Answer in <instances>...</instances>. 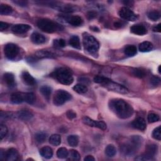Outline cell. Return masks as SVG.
Instances as JSON below:
<instances>
[{
  "label": "cell",
  "mask_w": 161,
  "mask_h": 161,
  "mask_svg": "<svg viewBox=\"0 0 161 161\" xmlns=\"http://www.w3.org/2000/svg\"><path fill=\"white\" fill-rule=\"evenodd\" d=\"M109 108L118 118L127 119L133 114L132 106L122 99H113L109 102Z\"/></svg>",
  "instance_id": "cell-1"
},
{
  "label": "cell",
  "mask_w": 161,
  "mask_h": 161,
  "mask_svg": "<svg viewBox=\"0 0 161 161\" xmlns=\"http://www.w3.org/2000/svg\"><path fill=\"white\" fill-rule=\"evenodd\" d=\"M143 140L139 135L133 136L120 147L122 153L127 156H131L135 154L142 145Z\"/></svg>",
  "instance_id": "cell-2"
},
{
  "label": "cell",
  "mask_w": 161,
  "mask_h": 161,
  "mask_svg": "<svg viewBox=\"0 0 161 161\" xmlns=\"http://www.w3.org/2000/svg\"><path fill=\"white\" fill-rule=\"evenodd\" d=\"M51 76L58 80V82L64 85H70L74 81V78L71 71L64 68L56 69L51 74Z\"/></svg>",
  "instance_id": "cell-3"
},
{
  "label": "cell",
  "mask_w": 161,
  "mask_h": 161,
  "mask_svg": "<svg viewBox=\"0 0 161 161\" xmlns=\"http://www.w3.org/2000/svg\"><path fill=\"white\" fill-rule=\"evenodd\" d=\"M83 43L84 49L91 54L96 55L100 48V44L93 36L85 33L83 36Z\"/></svg>",
  "instance_id": "cell-4"
},
{
  "label": "cell",
  "mask_w": 161,
  "mask_h": 161,
  "mask_svg": "<svg viewBox=\"0 0 161 161\" xmlns=\"http://www.w3.org/2000/svg\"><path fill=\"white\" fill-rule=\"evenodd\" d=\"M37 24L38 27L42 31L49 33H52L63 29L62 26L59 24L47 18L40 19Z\"/></svg>",
  "instance_id": "cell-5"
},
{
  "label": "cell",
  "mask_w": 161,
  "mask_h": 161,
  "mask_svg": "<svg viewBox=\"0 0 161 161\" xmlns=\"http://www.w3.org/2000/svg\"><path fill=\"white\" fill-rule=\"evenodd\" d=\"M72 96L68 91L62 89L57 90L53 95V103L56 106H61L65 102L70 100Z\"/></svg>",
  "instance_id": "cell-6"
},
{
  "label": "cell",
  "mask_w": 161,
  "mask_h": 161,
  "mask_svg": "<svg viewBox=\"0 0 161 161\" xmlns=\"http://www.w3.org/2000/svg\"><path fill=\"white\" fill-rule=\"evenodd\" d=\"M19 47L14 44H8L4 48L5 55L10 60H13L16 58L19 53Z\"/></svg>",
  "instance_id": "cell-7"
},
{
  "label": "cell",
  "mask_w": 161,
  "mask_h": 161,
  "mask_svg": "<svg viewBox=\"0 0 161 161\" xmlns=\"http://www.w3.org/2000/svg\"><path fill=\"white\" fill-rule=\"evenodd\" d=\"M103 86L110 91L116 92L120 94H127L128 92V90L125 87L118 83H114L111 80H110L108 82H107Z\"/></svg>",
  "instance_id": "cell-8"
},
{
  "label": "cell",
  "mask_w": 161,
  "mask_h": 161,
  "mask_svg": "<svg viewBox=\"0 0 161 161\" xmlns=\"http://www.w3.org/2000/svg\"><path fill=\"white\" fill-rule=\"evenodd\" d=\"M120 17L128 21L134 22L137 19V16L131 10L127 7H123L121 8L118 12Z\"/></svg>",
  "instance_id": "cell-9"
},
{
  "label": "cell",
  "mask_w": 161,
  "mask_h": 161,
  "mask_svg": "<svg viewBox=\"0 0 161 161\" xmlns=\"http://www.w3.org/2000/svg\"><path fill=\"white\" fill-rule=\"evenodd\" d=\"M83 122L89 127H96L103 130L106 129V124L102 121H95L88 116H84L83 118Z\"/></svg>",
  "instance_id": "cell-10"
},
{
  "label": "cell",
  "mask_w": 161,
  "mask_h": 161,
  "mask_svg": "<svg viewBox=\"0 0 161 161\" xmlns=\"http://www.w3.org/2000/svg\"><path fill=\"white\" fill-rule=\"evenodd\" d=\"M30 29H31V26L26 24H17L13 26L11 29L13 33L16 34H22L27 32Z\"/></svg>",
  "instance_id": "cell-11"
},
{
  "label": "cell",
  "mask_w": 161,
  "mask_h": 161,
  "mask_svg": "<svg viewBox=\"0 0 161 161\" xmlns=\"http://www.w3.org/2000/svg\"><path fill=\"white\" fill-rule=\"evenodd\" d=\"M132 125L133 128L140 130H145L147 127L145 120L142 117H138L134 120L132 123Z\"/></svg>",
  "instance_id": "cell-12"
},
{
  "label": "cell",
  "mask_w": 161,
  "mask_h": 161,
  "mask_svg": "<svg viewBox=\"0 0 161 161\" xmlns=\"http://www.w3.org/2000/svg\"><path fill=\"white\" fill-rule=\"evenodd\" d=\"M10 101L13 104H20L25 101L24 92H14L11 95Z\"/></svg>",
  "instance_id": "cell-13"
},
{
  "label": "cell",
  "mask_w": 161,
  "mask_h": 161,
  "mask_svg": "<svg viewBox=\"0 0 161 161\" xmlns=\"http://www.w3.org/2000/svg\"><path fill=\"white\" fill-rule=\"evenodd\" d=\"M22 79L23 83L28 86H33L36 83L35 79L28 72L25 71L22 73Z\"/></svg>",
  "instance_id": "cell-14"
},
{
  "label": "cell",
  "mask_w": 161,
  "mask_h": 161,
  "mask_svg": "<svg viewBox=\"0 0 161 161\" xmlns=\"http://www.w3.org/2000/svg\"><path fill=\"white\" fill-rule=\"evenodd\" d=\"M130 31L135 35H143L147 33V29L142 25H134L130 28Z\"/></svg>",
  "instance_id": "cell-15"
},
{
  "label": "cell",
  "mask_w": 161,
  "mask_h": 161,
  "mask_svg": "<svg viewBox=\"0 0 161 161\" xmlns=\"http://www.w3.org/2000/svg\"><path fill=\"white\" fill-rule=\"evenodd\" d=\"M18 158V152L17 149L11 148L5 152V159L8 161H15Z\"/></svg>",
  "instance_id": "cell-16"
},
{
  "label": "cell",
  "mask_w": 161,
  "mask_h": 161,
  "mask_svg": "<svg viewBox=\"0 0 161 161\" xmlns=\"http://www.w3.org/2000/svg\"><path fill=\"white\" fill-rule=\"evenodd\" d=\"M66 22H68L73 26H79L83 23V18L79 16H71L68 17L66 18Z\"/></svg>",
  "instance_id": "cell-17"
},
{
  "label": "cell",
  "mask_w": 161,
  "mask_h": 161,
  "mask_svg": "<svg viewBox=\"0 0 161 161\" xmlns=\"http://www.w3.org/2000/svg\"><path fill=\"white\" fill-rule=\"evenodd\" d=\"M17 117L23 121H29L33 118V114L28 110H20L17 113Z\"/></svg>",
  "instance_id": "cell-18"
},
{
  "label": "cell",
  "mask_w": 161,
  "mask_h": 161,
  "mask_svg": "<svg viewBox=\"0 0 161 161\" xmlns=\"http://www.w3.org/2000/svg\"><path fill=\"white\" fill-rule=\"evenodd\" d=\"M32 42L35 44H42L45 42V37L39 33L34 32L31 35Z\"/></svg>",
  "instance_id": "cell-19"
},
{
  "label": "cell",
  "mask_w": 161,
  "mask_h": 161,
  "mask_svg": "<svg viewBox=\"0 0 161 161\" xmlns=\"http://www.w3.org/2000/svg\"><path fill=\"white\" fill-rule=\"evenodd\" d=\"M3 80L9 88H13L15 86V77L11 73H6L3 76Z\"/></svg>",
  "instance_id": "cell-20"
},
{
  "label": "cell",
  "mask_w": 161,
  "mask_h": 161,
  "mask_svg": "<svg viewBox=\"0 0 161 161\" xmlns=\"http://www.w3.org/2000/svg\"><path fill=\"white\" fill-rule=\"evenodd\" d=\"M54 54L49 50H39L36 52L35 57L38 59H43V58H52L54 57Z\"/></svg>",
  "instance_id": "cell-21"
},
{
  "label": "cell",
  "mask_w": 161,
  "mask_h": 161,
  "mask_svg": "<svg viewBox=\"0 0 161 161\" xmlns=\"http://www.w3.org/2000/svg\"><path fill=\"white\" fill-rule=\"evenodd\" d=\"M40 154L46 159H50L53 156V151L50 147L45 146L40 150Z\"/></svg>",
  "instance_id": "cell-22"
},
{
  "label": "cell",
  "mask_w": 161,
  "mask_h": 161,
  "mask_svg": "<svg viewBox=\"0 0 161 161\" xmlns=\"http://www.w3.org/2000/svg\"><path fill=\"white\" fill-rule=\"evenodd\" d=\"M139 49L142 52H148L153 49V44L148 41L143 42L139 46Z\"/></svg>",
  "instance_id": "cell-23"
},
{
  "label": "cell",
  "mask_w": 161,
  "mask_h": 161,
  "mask_svg": "<svg viewBox=\"0 0 161 161\" xmlns=\"http://www.w3.org/2000/svg\"><path fill=\"white\" fill-rule=\"evenodd\" d=\"M157 149H158V148H157V145H155V144L149 145H147V147L145 154L153 158L154 156L157 154Z\"/></svg>",
  "instance_id": "cell-24"
},
{
  "label": "cell",
  "mask_w": 161,
  "mask_h": 161,
  "mask_svg": "<svg viewBox=\"0 0 161 161\" xmlns=\"http://www.w3.org/2000/svg\"><path fill=\"white\" fill-rule=\"evenodd\" d=\"M137 47L135 45H127L124 50L125 53L128 57L134 56L137 53Z\"/></svg>",
  "instance_id": "cell-25"
},
{
  "label": "cell",
  "mask_w": 161,
  "mask_h": 161,
  "mask_svg": "<svg viewBox=\"0 0 161 161\" xmlns=\"http://www.w3.org/2000/svg\"><path fill=\"white\" fill-rule=\"evenodd\" d=\"M69 45L71 46H72L73 47H74L75 49H80V48H81V47H80V39L76 35H74V36L71 37V38L69 39Z\"/></svg>",
  "instance_id": "cell-26"
},
{
  "label": "cell",
  "mask_w": 161,
  "mask_h": 161,
  "mask_svg": "<svg viewBox=\"0 0 161 161\" xmlns=\"http://www.w3.org/2000/svg\"><path fill=\"white\" fill-rule=\"evenodd\" d=\"M40 91L47 100H49L52 93V88L50 86H42V87H40Z\"/></svg>",
  "instance_id": "cell-27"
},
{
  "label": "cell",
  "mask_w": 161,
  "mask_h": 161,
  "mask_svg": "<svg viewBox=\"0 0 161 161\" xmlns=\"http://www.w3.org/2000/svg\"><path fill=\"white\" fill-rule=\"evenodd\" d=\"M13 12V8L5 4H2L0 5V14L2 15H8Z\"/></svg>",
  "instance_id": "cell-28"
},
{
  "label": "cell",
  "mask_w": 161,
  "mask_h": 161,
  "mask_svg": "<svg viewBox=\"0 0 161 161\" xmlns=\"http://www.w3.org/2000/svg\"><path fill=\"white\" fill-rule=\"evenodd\" d=\"M49 143L54 146H58L61 143V137L58 134H53L49 138Z\"/></svg>",
  "instance_id": "cell-29"
},
{
  "label": "cell",
  "mask_w": 161,
  "mask_h": 161,
  "mask_svg": "<svg viewBox=\"0 0 161 161\" xmlns=\"http://www.w3.org/2000/svg\"><path fill=\"white\" fill-rule=\"evenodd\" d=\"M105 154L107 156L112 157L116 154V149L113 145H108L105 149Z\"/></svg>",
  "instance_id": "cell-30"
},
{
  "label": "cell",
  "mask_w": 161,
  "mask_h": 161,
  "mask_svg": "<svg viewBox=\"0 0 161 161\" xmlns=\"http://www.w3.org/2000/svg\"><path fill=\"white\" fill-rule=\"evenodd\" d=\"M73 89L79 94H84L88 91V88L82 84H77L73 87Z\"/></svg>",
  "instance_id": "cell-31"
},
{
  "label": "cell",
  "mask_w": 161,
  "mask_h": 161,
  "mask_svg": "<svg viewBox=\"0 0 161 161\" xmlns=\"http://www.w3.org/2000/svg\"><path fill=\"white\" fill-rule=\"evenodd\" d=\"M69 152L65 147H61L57 151V156L59 159H65L68 157Z\"/></svg>",
  "instance_id": "cell-32"
},
{
  "label": "cell",
  "mask_w": 161,
  "mask_h": 161,
  "mask_svg": "<svg viewBox=\"0 0 161 161\" xmlns=\"http://www.w3.org/2000/svg\"><path fill=\"white\" fill-rule=\"evenodd\" d=\"M25 101L29 104H33L35 101V96L33 92L25 93Z\"/></svg>",
  "instance_id": "cell-33"
},
{
  "label": "cell",
  "mask_w": 161,
  "mask_h": 161,
  "mask_svg": "<svg viewBox=\"0 0 161 161\" xmlns=\"http://www.w3.org/2000/svg\"><path fill=\"white\" fill-rule=\"evenodd\" d=\"M148 18L152 21H157L160 18V13L157 10H153L148 13Z\"/></svg>",
  "instance_id": "cell-34"
},
{
  "label": "cell",
  "mask_w": 161,
  "mask_h": 161,
  "mask_svg": "<svg viewBox=\"0 0 161 161\" xmlns=\"http://www.w3.org/2000/svg\"><path fill=\"white\" fill-rule=\"evenodd\" d=\"M110 80V79H109L108 78H107L104 76H96L94 77V81H95L96 83L101 84L102 85L104 84L107 82H108Z\"/></svg>",
  "instance_id": "cell-35"
},
{
  "label": "cell",
  "mask_w": 161,
  "mask_h": 161,
  "mask_svg": "<svg viewBox=\"0 0 161 161\" xmlns=\"http://www.w3.org/2000/svg\"><path fill=\"white\" fill-rule=\"evenodd\" d=\"M68 142L70 146L71 147H76L79 143V138L76 135H70L68 138Z\"/></svg>",
  "instance_id": "cell-36"
},
{
  "label": "cell",
  "mask_w": 161,
  "mask_h": 161,
  "mask_svg": "<svg viewBox=\"0 0 161 161\" xmlns=\"http://www.w3.org/2000/svg\"><path fill=\"white\" fill-rule=\"evenodd\" d=\"M47 138V134H45L43 132L38 133L35 135V140L39 143H44L46 140Z\"/></svg>",
  "instance_id": "cell-37"
},
{
  "label": "cell",
  "mask_w": 161,
  "mask_h": 161,
  "mask_svg": "<svg viewBox=\"0 0 161 161\" xmlns=\"http://www.w3.org/2000/svg\"><path fill=\"white\" fill-rule=\"evenodd\" d=\"M132 73L134 76L139 78H143L146 76L145 71L141 69H135L132 71Z\"/></svg>",
  "instance_id": "cell-38"
},
{
  "label": "cell",
  "mask_w": 161,
  "mask_h": 161,
  "mask_svg": "<svg viewBox=\"0 0 161 161\" xmlns=\"http://www.w3.org/2000/svg\"><path fill=\"white\" fill-rule=\"evenodd\" d=\"M160 120L159 116L155 113H151L148 115V116H147V120L149 123H155L158 122V121Z\"/></svg>",
  "instance_id": "cell-39"
},
{
  "label": "cell",
  "mask_w": 161,
  "mask_h": 161,
  "mask_svg": "<svg viewBox=\"0 0 161 161\" xmlns=\"http://www.w3.org/2000/svg\"><path fill=\"white\" fill-rule=\"evenodd\" d=\"M152 137L154 139L160 140L161 139V127L159 126L155 128L152 132Z\"/></svg>",
  "instance_id": "cell-40"
},
{
  "label": "cell",
  "mask_w": 161,
  "mask_h": 161,
  "mask_svg": "<svg viewBox=\"0 0 161 161\" xmlns=\"http://www.w3.org/2000/svg\"><path fill=\"white\" fill-rule=\"evenodd\" d=\"M53 45L56 48H63L65 46V42L64 39H56L53 40Z\"/></svg>",
  "instance_id": "cell-41"
},
{
  "label": "cell",
  "mask_w": 161,
  "mask_h": 161,
  "mask_svg": "<svg viewBox=\"0 0 161 161\" xmlns=\"http://www.w3.org/2000/svg\"><path fill=\"white\" fill-rule=\"evenodd\" d=\"M8 133V128L7 127L4 125H0V138L1 139H3Z\"/></svg>",
  "instance_id": "cell-42"
},
{
  "label": "cell",
  "mask_w": 161,
  "mask_h": 161,
  "mask_svg": "<svg viewBox=\"0 0 161 161\" xmlns=\"http://www.w3.org/2000/svg\"><path fill=\"white\" fill-rule=\"evenodd\" d=\"M69 154H70L71 157L74 160H79L80 158V155L79 153L76 150L70 151Z\"/></svg>",
  "instance_id": "cell-43"
},
{
  "label": "cell",
  "mask_w": 161,
  "mask_h": 161,
  "mask_svg": "<svg viewBox=\"0 0 161 161\" xmlns=\"http://www.w3.org/2000/svg\"><path fill=\"white\" fill-rule=\"evenodd\" d=\"M135 160H139V161H149V160H153V158L147 155L146 154H143V155H140V156H138L137 158H135Z\"/></svg>",
  "instance_id": "cell-44"
},
{
  "label": "cell",
  "mask_w": 161,
  "mask_h": 161,
  "mask_svg": "<svg viewBox=\"0 0 161 161\" xmlns=\"http://www.w3.org/2000/svg\"><path fill=\"white\" fill-rule=\"evenodd\" d=\"M160 82V79L159 77H157V76H154L151 78V83L154 86H157V85L159 84Z\"/></svg>",
  "instance_id": "cell-45"
},
{
  "label": "cell",
  "mask_w": 161,
  "mask_h": 161,
  "mask_svg": "<svg viewBox=\"0 0 161 161\" xmlns=\"http://www.w3.org/2000/svg\"><path fill=\"white\" fill-rule=\"evenodd\" d=\"M11 117H13V115H12L11 113L3 112H1V119L2 120H3V119L7 120V119L11 118Z\"/></svg>",
  "instance_id": "cell-46"
},
{
  "label": "cell",
  "mask_w": 161,
  "mask_h": 161,
  "mask_svg": "<svg viewBox=\"0 0 161 161\" xmlns=\"http://www.w3.org/2000/svg\"><path fill=\"white\" fill-rule=\"evenodd\" d=\"M66 116L69 120H73L76 117V114L72 110H69L66 113Z\"/></svg>",
  "instance_id": "cell-47"
},
{
  "label": "cell",
  "mask_w": 161,
  "mask_h": 161,
  "mask_svg": "<svg viewBox=\"0 0 161 161\" xmlns=\"http://www.w3.org/2000/svg\"><path fill=\"white\" fill-rule=\"evenodd\" d=\"M8 27H9V24H8L7 23L3 22H0V30L2 32L6 30Z\"/></svg>",
  "instance_id": "cell-48"
},
{
  "label": "cell",
  "mask_w": 161,
  "mask_h": 161,
  "mask_svg": "<svg viewBox=\"0 0 161 161\" xmlns=\"http://www.w3.org/2000/svg\"><path fill=\"white\" fill-rule=\"evenodd\" d=\"M13 3L17 4L20 6H23V7L26 6V5H27V2H25V1H20L19 0V1H14Z\"/></svg>",
  "instance_id": "cell-49"
},
{
  "label": "cell",
  "mask_w": 161,
  "mask_h": 161,
  "mask_svg": "<svg viewBox=\"0 0 161 161\" xmlns=\"http://www.w3.org/2000/svg\"><path fill=\"white\" fill-rule=\"evenodd\" d=\"M87 16H88V19L91 20L96 17V13L95 11H89L88 13Z\"/></svg>",
  "instance_id": "cell-50"
},
{
  "label": "cell",
  "mask_w": 161,
  "mask_h": 161,
  "mask_svg": "<svg viewBox=\"0 0 161 161\" xmlns=\"http://www.w3.org/2000/svg\"><path fill=\"white\" fill-rule=\"evenodd\" d=\"M153 31L156 32H161V24L159 23L158 25L154 26Z\"/></svg>",
  "instance_id": "cell-51"
},
{
  "label": "cell",
  "mask_w": 161,
  "mask_h": 161,
  "mask_svg": "<svg viewBox=\"0 0 161 161\" xmlns=\"http://www.w3.org/2000/svg\"><path fill=\"white\" fill-rule=\"evenodd\" d=\"M84 161H95V159L92 155H88L84 159Z\"/></svg>",
  "instance_id": "cell-52"
},
{
  "label": "cell",
  "mask_w": 161,
  "mask_h": 161,
  "mask_svg": "<svg viewBox=\"0 0 161 161\" xmlns=\"http://www.w3.org/2000/svg\"><path fill=\"white\" fill-rule=\"evenodd\" d=\"M114 25L116 28H120L122 26V23H120V22H116L114 23Z\"/></svg>",
  "instance_id": "cell-53"
},
{
  "label": "cell",
  "mask_w": 161,
  "mask_h": 161,
  "mask_svg": "<svg viewBox=\"0 0 161 161\" xmlns=\"http://www.w3.org/2000/svg\"><path fill=\"white\" fill-rule=\"evenodd\" d=\"M93 31H95V32H99V29L97 28V27H96V26H93V27H91V28Z\"/></svg>",
  "instance_id": "cell-54"
},
{
  "label": "cell",
  "mask_w": 161,
  "mask_h": 161,
  "mask_svg": "<svg viewBox=\"0 0 161 161\" xmlns=\"http://www.w3.org/2000/svg\"><path fill=\"white\" fill-rule=\"evenodd\" d=\"M160 66H159V73H160Z\"/></svg>",
  "instance_id": "cell-55"
}]
</instances>
